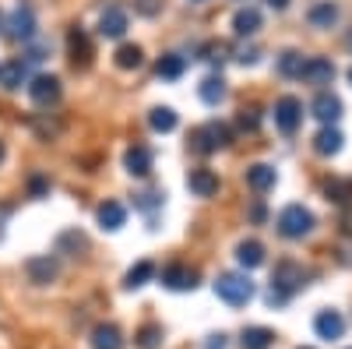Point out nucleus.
I'll return each instance as SVG.
<instances>
[{"label": "nucleus", "mask_w": 352, "mask_h": 349, "mask_svg": "<svg viewBox=\"0 0 352 349\" xmlns=\"http://www.w3.org/2000/svg\"><path fill=\"white\" fill-rule=\"evenodd\" d=\"M254 293H257V289H254L247 272H222L215 279V297L226 300L229 307H247L254 300Z\"/></svg>", "instance_id": "obj_1"}, {"label": "nucleus", "mask_w": 352, "mask_h": 349, "mask_svg": "<svg viewBox=\"0 0 352 349\" xmlns=\"http://www.w3.org/2000/svg\"><path fill=\"white\" fill-rule=\"evenodd\" d=\"M229 141H232V131L222 120H208V124H201V127L190 131V152L215 156L219 149H229Z\"/></svg>", "instance_id": "obj_2"}, {"label": "nucleus", "mask_w": 352, "mask_h": 349, "mask_svg": "<svg viewBox=\"0 0 352 349\" xmlns=\"http://www.w3.org/2000/svg\"><path fill=\"white\" fill-rule=\"evenodd\" d=\"M296 289H303V268L296 265V261H282V265L275 268L272 275V289H268V304L272 307H282Z\"/></svg>", "instance_id": "obj_3"}, {"label": "nucleus", "mask_w": 352, "mask_h": 349, "mask_svg": "<svg viewBox=\"0 0 352 349\" xmlns=\"http://www.w3.org/2000/svg\"><path fill=\"white\" fill-rule=\"evenodd\" d=\"M275 226H278V233H282L285 240H303L307 233L314 229V212L303 209V205H285V209L278 212Z\"/></svg>", "instance_id": "obj_4"}, {"label": "nucleus", "mask_w": 352, "mask_h": 349, "mask_svg": "<svg viewBox=\"0 0 352 349\" xmlns=\"http://www.w3.org/2000/svg\"><path fill=\"white\" fill-rule=\"evenodd\" d=\"M272 116H275V127L282 134H296V127L303 124V103L296 96H282V99H275Z\"/></svg>", "instance_id": "obj_5"}, {"label": "nucleus", "mask_w": 352, "mask_h": 349, "mask_svg": "<svg viewBox=\"0 0 352 349\" xmlns=\"http://www.w3.org/2000/svg\"><path fill=\"white\" fill-rule=\"evenodd\" d=\"M8 28V36L11 39H18V43H32L36 39V11L32 8H28V4H18L14 8V14H11V21L4 25Z\"/></svg>", "instance_id": "obj_6"}, {"label": "nucleus", "mask_w": 352, "mask_h": 349, "mask_svg": "<svg viewBox=\"0 0 352 349\" xmlns=\"http://www.w3.org/2000/svg\"><path fill=\"white\" fill-rule=\"evenodd\" d=\"M67 53H71V64L81 67V71L92 64L96 50H92V39H88V32H85L81 25H71V32H67Z\"/></svg>", "instance_id": "obj_7"}, {"label": "nucleus", "mask_w": 352, "mask_h": 349, "mask_svg": "<svg viewBox=\"0 0 352 349\" xmlns=\"http://www.w3.org/2000/svg\"><path fill=\"white\" fill-rule=\"evenodd\" d=\"M28 96H32L36 106H53L56 99H60V78L53 74H39L28 81Z\"/></svg>", "instance_id": "obj_8"}, {"label": "nucleus", "mask_w": 352, "mask_h": 349, "mask_svg": "<svg viewBox=\"0 0 352 349\" xmlns=\"http://www.w3.org/2000/svg\"><path fill=\"white\" fill-rule=\"evenodd\" d=\"M187 187H190V194H197V198H215L222 184H219V173H215V169L197 166V169L187 173Z\"/></svg>", "instance_id": "obj_9"}, {"label": "nucleus", "mask_w": 352, "mask_h": 349, "mask_svg": "<svg viewBox=\"0 0 352 349\" xmlns=\"http://www.w3.org/2000/svg\"><path fill=\"white\" fill-rule=\"evenodd\" d=\"M99 36L102 39H124L127 36V11L109 4L102 14H99Z\"/></svg>", "instance_id": "obj_10"}, {"label": "nucleus", "mask_w": 352, "mask_h": 349, "mask_svg": "<svg viewBox=\"0 0 352 349\" xmlns=\"http://www.w3.org/2000/svg\"><path fill=\"white\" fill-rule=\"evenodd\" d=\"M155 166V156L148 145H131V149L124 152V169L131 173V177H148Z\"/></svg>", "instance_id": "obj_11"}, {"label": "nucleus", "mask_w": 352, "mask_h": 349, "mask_svg": "<svg viewBox=\"0 0 352 349\" xmlns=\"http://www.w3.org/2000/svg\"><path fill=\"white\" fill-rule=\"evenodd\" d=\"M162 286L173 289V293H187V289L197 286V268H190V265H169V268H162Z\"/></svg>", "instance_id": "obj_12"}, {"label": "nucleus", "mask_w": 352, "mask_h": 349, "mask_svg": "<svg viewBox=\"0 0 352 349\" xmlns=\"http://www.w3.org/2000/svg\"><path fill=\"white\" fill-rule=\"evenodd\" d=\"M310 113L324 127H331V124H338V116H342V99L335 92H317V99L310 103Z\"/></svg>", "instance_id": "obj_13"}, {"label": "nucleus", "mask_w": 352, "mask_h": 349, "mask_svg": "<svg viewBox=\"0 0 352 349\" xmlns=\"http://www.w3.org/2000/svg\"><path fill=\"white\" fill-rule=\"evenodd\" d=\"M243 180H247V187H250L254 194H268V191L275 187V180H278V173H275V166H268V162H254V166H247Z\"/></svg>", "instance_id": "obj_14"}, {"label": "nucleus", "mask_w": 352, "mask_h": 349, "mask_svg": "<svg viewBox=\"0 0 352 349\" xmlns=\"http://www.w3.org/2000/svg\"><path fill=\"white\" fill-rule=\"evenodd\" d=\"M300 78L307 81V85H331L335 81V64L328 61V56H310V61L303 64V71H300Z\"/></svg>", "instance_id": "obj_15"}, {"label": "nucleus", "mask_w": 352, "mask_h": 349, "mask_svg": "<svg viewBox=\"0 0 352 349\" xmlns=\"http://www.w3.org/2000/svg\"><path fill=\"white\" fill-rule=\"evenodd\" d=\"M314 332L320 335V339H328V342H335V339H342L345 335V317L338 314V310H320L317 317H314Z\"/></svg>", "instance_id": "obj_16"}, {"label": "nucleus", "mask_w": 352, "mask_h": 349, "mask_svg": "<svg viewBox=\"0 0 352 349\" xmlns=\"http://www.w3.org/2000/svg\"><path fill=\"white\" fill-rule=\"evenodd\" d=\"M0 85H4L8 92H18L21 85H28V61L25 56H14V61L0 64Z\"/></svg>", "instance_id": "obj_17"}, {"label": "nucleus", "mask_w": 352, "mask_h": 349, "mask_svg": "<svg viewBox=\"0 0 352 349\" xmlns=\"http://www.w3.org/2000/svg\"><path fill=\"white\" fill-rule=\"evenodd\" d=\"M96 222L106 229V233H116L124 222H127V209L120 205V201H113V198H106L102 205L96 209Z\"/></svg>", "instance_id": "obj_18"}, {"label": "nucleus", "mask_w": 352, "mask_h": 349, "mask_svg": "<svg viewBox=\"0 0 352 349\" xmlns=\"http://www.w3.org/2000/svg\"><path fill=\"white\" fill-rule=\"evenodd\" d=\"M261 11L257 8H240L236 14H232V32H236V39H250L261 32Z\"/></svg>", "instance_id": "obj_19"}, {"label": "nucleus", "mask_w": 352, "mask_h": 349, "mask_svg": "<svg viewBox=\"0 0 352 349\" xmlns=\"http://www.w3.org/2000/svg\"><path fill=\"white\" fill-rule=\"evenodd\" d=\"M25 272H28V279H32L36 286H50V282L56 279V261H53L50 254L28 257V261H25Z\"/></svg>", "instance_id": "obj_20"}, {"label": "nucleus", "mask_w": 352, "mask_h": 349, "mask_svg": "<svg viewBox=\"0 0 352 349\" xmlns=\"http://www.w3.org/2000/svg\"><path fill=\"white\" fill-rule=\"evenodd\" d=\"M342 141H345V138H342V131H338L335 124H331V127H320L317 138H314V152L324 156V159H331V156L342 152Z\"/></svg>", "instance_id": "obj_21"}, {"label": "nucleus", "mask_w": 352, "mask_h": 349, "mask_svg": "<svg viewBox=\"0 0 352 349\" xmlns=\"http://www.w3.org/2000/svg\"><path fill=\"white\" fill-rule=\"evenodd\" d=\"M184 71H187V56H180V53H162L159 61H155V74H159L162 81L184 78Z\"/></svg>", "instance_id": "obj_22"}, {"label": "nucleus", "mask_w": 352, "mask_h": 349, "mask_svg": "<svg viewBox=\"0 0 352 349\" xmlns=\"http://www.w3.org/2000/svg\"><path fill=\"white\" fill-rule=\"evenodd\" d=\"M307 21L314 28H331L338 21V4H331V0H317V4L307 11Z\"/></svg>", "instance_id": "obj_23"}, {"label": "nucleus", "mask_w": 352, "mask_h": 349, "mask_svg": "<svg viewBox=\"0 0 352 349\" xmlns=\"http://www.w3.org/2000/svg\"><path fill=\"white\" fill-rule=\"evenodd\" d=\"M92 349H124V335L116 325H96L92 328Z\"/></svg>", "instance_id": "obj_24"}, {"label": "nucleus", "mask_w": 352, "mask_h": 349, "mask_svg": "<svg viewBox=\"0 0 352 349\" xmlns=\"http://www.w3.org/2000/svg\"><path fill=\"white\" fill-rule=\"evenodd\" d=\"M197 96H201V103L219 106V103L226 99V78H222V74H208V78L197 85Z\"/></svg>", "instance_id": "obj_25"}, {"label": "nucleus", "mask_w": 352, "mask_h": 349, "mask_svg": "<svg viewBox=\"0 0 352 349\" xmlns=\"http://www.w3.org/2000/svg\"><path fill=\"white\" fill-rule=\"evenodd\" d=\"M236 261H240L247 272H250V268H261V265H264V244H261V240H240Z\"/></svg>", "instance_id": "obj_26"}, {"label": "nucleus", "mask_w": 352, "mask_h": 349, "mask_svg": "<svg viewBox=\"0 0 352 349\" xmlns=\"http://www.w3.org/2000/svg\"><path fill=\"white\" fill-rule=\"evenodd\" d=\"M176 124H180V116H176V109H169V106H155L148 113V127L155 134H169V131H176Z\"/></svg>", "instance_id": "obj_27"}, {"label": "nucleus", "mask_w": 352, "mask_h": 349, "mask_svg": "<svg viewBox=\"0 0 352 349\" xmlns=\"http://www.w3.org/2000/svg\"><path fill=\"white\" fill-rule=\"evenodd\" d=\"M272 342H275V332L272 328H261V325L243 328V335H240V346L243 349H272Z\"/></svg>", "instance_id": "obj_28"}, {"label": "nucleus", "mask_w": 352, "mask_h": 349, "mask_svg": "<svg viewBox=\"0 0 352 349\" xmlns=\"http://www.w3.org/2000/svg\"><path fill=\"white\" fill-rule=\"evenodd\" d=\"M144 64V50L138 43H124L120 50H116V67L120 71H138Z\"/></svg>", "instance_id": "obj_29"}, {"label": "nucleus", "mask_w": 352, "mask_h": 349, "mask_svg": "<svg viewBox=\"0 0 352 349\" xmlns=\"http://www.w3.org/2000/svg\"><path fill=\"white\" fill-rule=\"evenodd\" d=\"M303 53L300 50H285L282 56H278V64H275V71L282 74V78H300V71H303Z\"/></svg>", "instance_id": "obj_30"}, {"label": "nucleus", "mask_w": 352, "mask_h": 349, "mask_svg": "<svg viewBox=\"0 0 352 349\" xmlns=\"http://www.w3.org/2000/svg\"><path fill=\"white\" fill-rule=\"evenodd\" d=\"M148 279H155V265H152V261H138V265L127 272L124 286H127V289H141Z\"/></svg>", "instance_id": "obj_31"}, {"label": "nucleus", "mask_w": 352, "mask_h": 349, "mask_svg": "<svg viewBox=\"0 0 352 349\" xmlns=\"http://www.w3.org/2000/svg\"><path fill=\"white\" fill-rule=\"evenodd\" d=\"M324 194H328V201H338V205H345V201L352 198V184L342 180V177H331V180H324Z\"/></svg>", "instance_id": "obj_32"}, {"label": "nucleus", "mask_w": 352, "mask_h": 349, "mask_svg": "<svg viewBox=\"0 0 352 349\" xmlns=\"http://www.w3.org/2000/svg\"><path fill=\"white\" fill-rule=\"evenodd\" d=\"M28 124H32V131L39 134V141H50V138H56V134H60V124H56V120H50L46 113H36Z\"/></svg>", "instance_id": "obj_33"}, {"label": "nucleus", "mask_w": 352, "mask_h": 349, "mask_svg": "<svg viewBox=\"0 0 352 349\" xmlns=\"http://www.w3.org/2000/svg\"><path fill=\"white\" fill-rule=\"evenodd\" d=\"M257 127H261V109H257V106H243V109L236 113V131L254 134Z\"/></svg>", "instance_id": "obj_34"}, {"label": "nucleus", "mask_w": 352, "mask_h": 349, "mask_svg": "<svg viewBox=\"0 0 352 349\" xmlns=\"http://www.w3.org/2000/svg\"><path fill=\"white\" fill-rule=\"evenodd\" d=\"M134 342H138L141 349H159V346H162V328H159V325H144V328H138Z\"/></svg>", "instance_id": "obj_35"}, {"label": "nucleus", "mask_w": 352, "mask_h": 349, "mask_svg": "<svg viewBox=\"0 0 352 349\" xmlns=\"http://www.w3.org/2000/svg\"><path fill=\"white\" fill-rule=\"evenodd\" d=\"M162 191H138L134 194V209H141V212H155V209H162Z\"/></svg>", "instance_id": "obj_36"}, {"label": "nucleus", "mask_w": 352, "mask_h": 349, "mask_svg": "<svg viewBox=\"0 0 352 349\" xmlns=\"http://www.w3.org/2000/svg\"><path fill=\"white\" fill-rule=\"evenodd\" d=\"M67 247H74V251H85V237L78 229H67V233H60V240H56V251H67Z\"/></svg>", "instance_id": "obj_37"}, {"label": "nucleus", "mask_w": 352, "mask_h": 349, "mask_svg": "<svg viewBox=\"0 0 352 349\" xmlns=\"http://www.w3.org/2000/svg\"><path fill=\"white\" fill-rule=\"evenodd\" d=\"M28 194H32V198H46L50 194V177L32 173V177H28Z\"/></svg>", "instance_id": "obj_38"}, {"label": "nucleus", "mask_w": 352, "mask_h": 349, "mask_svg": "<svg viewBox=\"0 0 352 349\" xmlns=\"http://www.w3.org/2000/svg\"><path fill=\"white\" fill-rule=\"evenodd\" d=\"M134 11H138L141 18H155V14L162 11V0H134Z\"/></svg>", "instance_id": "obj_39"}, {"label": "nucleus", "mask_w": 352, "mask_h": 349, "mask_svg": "<svg viewBox=\"0 0 352 349\" xmlns=\"http://www.w3.org/2000/svg\"><path fill=\"white\" fill-rule=\"evenodd\" d=\"M46 53H50L46 43H32V46H28V53H25V61L28 64H39V61H46Z\"/></svg>", "instance_id": "obj_40"}, {"label": "nucleus", "mask_w": 352, "mask_h": 349, "mask_svg": "<svg viewBox=\"0 0 352 349\" xmlns=\"http://www.w3.org/2000/svg\"><path fill=\"white\" fill-rule=\"evenodd\" d=\"M236 61H240V64H257V61H261V50H257V46H240V50H236Z\"/></svg>", "instance_id": "obj_41"}, {"label": "nucleus", "mask_w": 352, "mask_h": 349, "mask_svg": "<svg viewBox=\"0 0 352 349\" xmlns=\"http://www.w3.org/2000/svg\"><path fill=\"white\" fill-rule=\"evenodd\" d=\"M247 219H250L254 226H261L264 219H268V209H264V205H261V201H254V205L247 209Z\"/></svg>", "instance_id": "obj_42"}, {"label": "nucleus", "mask_w": 352, "mask_h": 349, "mask_svg": "<svg viewBox=\"0 0 352 349\" xmlns=\"http://www.w3.org/2000/svg\"><path fill=\"white\" fill-rule=\"evenodd\" d=\"M204 349H226V335H212L208 342H204Z\"/></svg>", "instance_id": "obj_43"}, {"label": "nucleus", "mask_w": 352, "mask_h": 349, "mask_svg": "<svg viewBox=\"0 0 352 349\" xmlns=\"http://www.w3.org/2000/svg\"><path fill=\"white\" fill-rule=\"evenodd\" d=\"M264 4H268L272 11H285V8H289V0H264Z\"/></svg>", "instance_id": "obj_44"}, {"label": "nucleus", "mask_w": 352, "mask_h": 349, "mask_svg": "<svg viewBox=\"0 0 352 349\" xmlns=\"http://www.w3.org/2000/svg\"><path fill=\"white\" fill-rule=\"evenodd\" d=\"M345 50L352 53V28H349V36H345Z\"/></svg>", "instance_id": "obj_45"}, {"label": "nucleus", "mask_w": 352, "mask_h": 349, "mask_svg": "<svg viewBox=\"0 0 352 349\" xmlns=\"http://www.w3.org/2000/svg\"><path fill=\"white\" fill-rule=\"evenodd\" d=\"M4 25H8V18H4V11H0V32H4Z\"/></svg>", "instance_id": "obj_46"}, {"label": "nucleus", "mask_w": 352, "mask_h": 349, "mask_svg": "<svg viewBox=\"0 0 352 349\" xmlns=\"http://www.w3.org/2000/svg\"><path fill=\"white\" fill-rule=\"evenodd\" d=\"M4 156H8V149H4V141H0V162H4Z\"/></svg>", "instance_id": "obj_47"}, {"label": "nucleus", "mask_w": 352, "mask_h": 349, "mask_svg": "<svg viewBox=\"0 0 352 349\" xmlns=\"http://www.w3.org/2000/svg\"><path fill=\"white\" fill-rule=\"evenodd\" d=\"M349 85H352V67H349Z\"/></svg>", "instance_id": "obj_48"}, {"label": "nucleus", "mask_w": 352, "mask_h": 349, "mask_svg": "<svg viewBox=\"0 0 352 349\" xmlns=\"http://www.w3.org/2000/svg\"><path fill=\"white\" fill-rule=\"evenodd\" d=\"M300 349H310V346H300Z\"/></svg>", "instance_id": "obj_49"}, {"label": "nucleus", "mask_w": 352, "mask_h": 349, "mask_svg": "<svg viewBox=\"0 0 352 349\" xmlns=\"http://www.w3.org/2000/svg\"><path fill=\"white\" fill-rule=\"evenodd\" d=\"M194 4H201V0H194Z\"/></svg>", "instance_id": "obj_50"}]
</instances>
